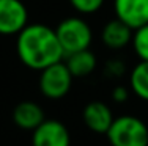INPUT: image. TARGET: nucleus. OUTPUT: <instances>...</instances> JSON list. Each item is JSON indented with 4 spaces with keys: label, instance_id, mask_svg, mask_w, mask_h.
Returning <instances> with one entry per match:
<instances>
[{
    "label": "nucleus",
    "instance_id": "nucleus-10",
    "mask_svg": "<svg viewBox=\"0 0 148 146\" xmlns=\"http://www.w3.org/2000/svg\"><path fill=\"white\" fill-rule=\"evenodd\" d=\"M132 33H134L132 29H129L125 22H121L120 19L115 17L114 20H109L104 25L101 38H103V43L106 47L118 50V49H123L128 44H131Z\"/></svg>",
    "mask_w": 148,
    "mask_h": 146
},
{
    "label": "nucleus",
    "instance_id": "nucleus-13",
    "mask_svg": "<svg viewBox=\"0 0 148 146\" xmlns=\"http://www.w3.org/2000/svg\"><path fill=\"white\" fill-rule=\"evenodd\" d=\"M131 44L140 61H148V24L134 30Z\"/></svg>",
    "mask_w": 148,
    "mask_h": 146
},
{
    "label": "nucleus",
    "instance_id": "nucleus-8",
    "mask_svg": "<svg viewBox=\"0 0 148 146\" xmlns=\"http://www.w3.org/2000/svg\"><path fill=\"white\" fill-rule=\"evenodd\" d=\"M82 120L91 132L106 135V132L109 130V127H110L112 121L115 120V116L112 113V109L106 102L91 101V102H88L84 107Z\"/></svg>",
    "mask_w": 148,
    "mask_h": 146
},
{
    "label": "nucleus",
    "instance_id": "nucleus-11",
    "mask_svg": "<svg viewBox=\"0 0 148 146\" xmlns=\"http://www.w3.org/2000/svg\"><path fill=\"white\" fill-rule=\"evenodd\" d=\"M65 58H66L65 65L68 66L73 77H87L96 69V65H98L96 57L90 49L69 54Z\"/></svg>",
    "mask_w": 148,
    "mask_h": 146
},
{
    "label": "nucleus",
    "instance_id": "nucleus-16",
    "mask_svg": "<svg viewBox=\"0 0 148 146\" xmlns=\"http://www.w3.org/2000/svg\"><path fill=\"white\" fill-rule=\"evenodd\" d=\"M128 97H129V90L126 88V86L118 85L112 90V99L117 104H121V102H125V101H128Z\"/></svg>",
    "mask_w": 148,
    "mask_h": 146
},
{
    "label": "nucleus",
    "instance_id": "nucleus-12",
    "mask_svg": "<svg viewBox=\"0 0 148 146\" xmlns=\"http://www.w3.org/2000/svg\"><path fill=\"white\" fill-rule=\"evenodd\" d=\"M129 88L137 97L148 102V61H140L129 74Z\"/></svg>",
    "mask_w": 148,
    "mask_h": 146
},
{
    "label": "nucleus",
    "instance_id": "nucleus-15",
    "mask_svg": "<svg viewBox=\"0 0 148 146\" xmlns=\"http://www.w3.org/2000/svg\"><path fill=\"white\" fill-rule=\"evenodd\" d=\"M126 71V66L123 63L121 60H117V58H114V60H109L107 63L104 66V74L107 75V77H121L123 74H125Z\"/></svg>",
    "mask_w": 148,
    "mask_h": 146
},
{
    "label": "nucleus",
    "instance_id": "nucleus-6",
    "mask_svg": "<svg viewBox=\"0 0 148 146\" xmlns=\"http://www.w3.org/2000/svg\"><path fill=\"white\" fill-rule=\"evenodd\" d=\"M32 146H71L68 127L58 120H44L32 130Z\"/></svg>",
    "mask_w": 148,
    "mask_h": 146
},
{
    "label": "nucleus",
    "instance_id": "nucleus-9",
    "mask_svg": "<svg viewBox=\"0 0 148 146\" xmlns=\"http://www.w3.org/2000/svg\"><path fill=\"white\" fill-rule=\"evenodd\" d=\"M46 120L41 105L33 101H22L13 110V121L19 129L35 130Z\"/></svg>",
    "mask_w": 148,
    "mask_h": 146
},
{
    "label": "nucleus",
    "instance_id": "nucleus-5",
    "mask_svg": "<svg viewBox=\"0 0 148 146\" xmlns=\"http://www.w3.org/2000/svg\"><path fill=\"white\" fill-rule=\"evenodd\" d=\"M29 24V11L21 0H0V35H17Z\"/></svg>",
    "mask_w": 148,
    "mask_h": 146
},
{
    "label": "nucleus",
    "instance_id": "nucleus-7",
    "mask_svg": "<svg viewBox=\"0 0 148 146\" xmlns=\"http://www.w3.org/2000/svg\"><path fill=\"white\" fill-rule=\"evenodd\" d=\"M117 19L137 30L148 24V0H114Z\"/></svg>",
    "mask_w": 148,
    "mask_h": 146
},
{
    "label": "nucleus",
    "instance_id": "nucleus-4",
    "mask_svg": "<svg viewBox=\"0 0 148 146\" xmlns=\"http://www.w3.org/2000/svg\"><path fill=\"white\" fill-rule=\"evenodd\" d=\"M40 91L47 99H62L69 93L73 85V74L69 72L65 61H58L55 65L47 66L40 71Z\"/></svg>",
    "mask_w": 148,
    "mask_h": 146
},
{
    "label": "nucleus",
    "instance_id": "nucleus-3",
    "mask_svg": "<svg viewBox=\"0 0 148 146\" xmlns=\"http://www.w3.org/2000/svg\"><path fill=\"white\" fill-rule=\"evenodd\" d=\"M55 35L62 46L65 57L74 52L90 49L93 41V32L82 17H66L57 25Z\"/></svg>",
    "mask_w": 148,
    "mask_h": 146
},
{
    "label": "nucleus",
    "instance_id": "nucleus-1",
    "mask_svg": "<svg viewBox=\"0 0 148 146\" xmlns=\"http://www.w3.org/2000/svg\"><path fill=\"white\" fill-rule=\"evenodd\" d=\"M16 52L19 60L33 71H43L65 58L55 30L44 24H27L17 33Z\"/></svg>",
    "mask_w": 148,
    "mask_h": 146
},
{
    "label": "nucleus",
    "instance_id": "nucleus-14",
    "mask_svg": "<svg viewBox=\"0 0 148 146\" xmlns=\"http://www.w3.org/2000/svg\"><path fill=\"white\" fill-rule=\"evenodd\" d=\"M104 2L106 0H69L73 8L77 13H82V14H93V13H96L104 5Z\"/></svg>",
    "mask_w": 148,
    "mask_h": 146
},
{
    "label": "nucleus",
    "instance_id": "nucleus-2",
    "mask_svg": "<svg viewBox=\"0 0 148 146\" xmlns=\"http://www.w3.org/2000/svg\"><path fill=\"white\" fill-rule=\"evenodd\" d=\"M106 137L110 146H148V126L137 116L123 115L112 121Z\"/></svg>",
    "mask_w": 148,
    "mask_h": 146
}]
</instances>
